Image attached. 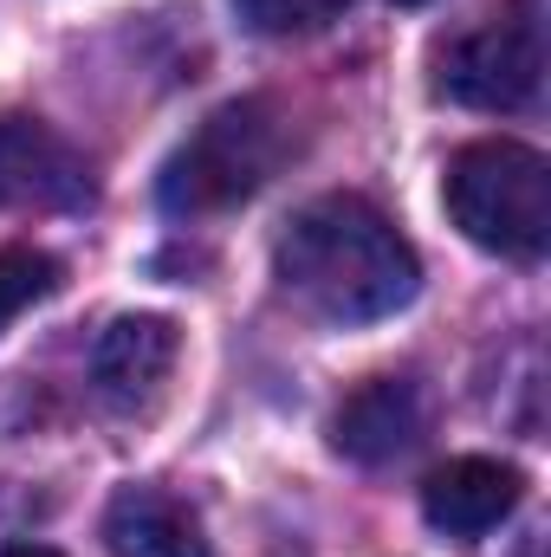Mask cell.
Instances as JSON below:
<instances>
[{
    "mask_svg": "<svg viewBox=\"0 0 551 557\" xmlns=\"http://www.w3.org/2000/svg\"><path fill=\"white\" fill-rule=\"evenodd\" d=\"M105 545L111 557H215L195 512L156 486H124L105 506Z\"/></svg>",
    "mask_w": 551,
    "mask_h": 557,
    "instance_id": "cell-9",
    "label": "cell"
},
{
    "mask_svg": "<svg viewBox=\"0 0 551 557\" xmlns=\"http://www.w3.org/2000/svg\"><path fill=\"white\" fill-rule=\"evenodd\" d=\"M59 292V260L52 253H39V247H7L0 253V331L20 318V311H33L39 298H52Z\"/></svg>",
    "mask_w": 551,
    "mask_h": 557,
    "instance_id": "cell-11",
    "label": "cell"
},
{
    "mask_svg": "<svg viewBox=\"0 0 551 557\" xmlns=\"http://www.w3.org/2000/svg\"><path fill=\"white\" fill-rule=\"evenodd\" d=\"M351 0H234L241 26L260 39H298V33H325L331 20H344Z\"/></svg>",
    "mask_w": 551,
    "mask_h": 557,
    "instance_id": "cell-10",
    "label": "cell"
},
{
    "mask_svg": "<svg viewBox=\"0 0 551 557\" xmlns=\"http://www.w3.org/2000/svg\"><path fill=\"white\" fill-rule=\"evenodd\" d=\"M441 195L454 227L500 260H539L551 247V162L532 143H467L448 162Z\"/></svg>",
    "mask_w": 551,
    "mask_h": 557,
    "instance_id": "cell-3",
    "label": "cell"
},
{
    "mask_svg": "<svg viewBox=\"0 0 551 557\" xmlns=\"http://www.w3.org/2000/svg\"><path fill=\"white\" fill-rule=\"evenodd\" d=\"M91 162L39 117H0V208H85Z\"/></svg>",
    "mask_w": 551,
    "mask_h": 557,
    "instance_id": "cell-5",
    "label": "cell"
},
{
    "mask_svg": "<svg viewBox=\"0 0 551 557\" xmlns=\"http://www.w3.org/2000/svg\"><path fill=\"white\" fill-rule=\"evenodd\" d=\"M428 428V396L409 376H370L357 396H344V409L331 416V447L364 460V467H383V460H403Z\"/></svg>",
    "mask_w": 551,
    "mask_h": 557,
    "instance_id": "cell-8",
    "label": "cell"
},
{
    "mask_svg": "<svg viewBox=\"0 0 551 557\" xmlns=\"http://www.w3.org/2000/svg\"><path fill=\"white\" fill-rule=\"evenodd\" d=\"M279 285L325 324L396 318L421 292V260L383 208L364 195H318L292 214L273 247Z\"/></svg>",
    "mask_w": 551,
    "mask_h": 557,
    "instance_id": "cell-1",
    "label": "cell"
},
{
    "mask_svg": "<svg viewBox=\"0 0 551 557\" xmlns=\"http://www.w3.org/2000/svg\"><path fill=\"white\" fill-rule=\"evenodd\" d=\"M396 7H428V0H396Z\"/></svg>",
    "mask_w": 551,
    "mask_h": 557,
    "instance_id": "cell-13",
    "label": "cell"
},
{
    "mask_svg": "<svg viewBox=\"0 0 551 557\" xmlns=\"http://www.w3.org/2000/svg\"><path fill=\"white\" fill-rule=\"evenodd\" d=\"M519 499H526L519 467L487 460V454H461V460L434 467L428 486H421V512L448 539H487L493 525H506L519 512Z\"/></svg>",
    "mask_w": 551,
    "mask_h": 557,
    "instance_id": "cell-7",
    "label": "cell"
},
{
    "mask_svg": "<svg viewBox=\"0 0 551 557\" xmlns=\"http://www.w3.org/2000/svg\"><path fill=\"white\" fill-rule=\"evenodd\" d=\"M292 156V124L273 98H234L221 104L195 137L162 162V208L175 221H201V214H228L241 201H254L279 175V162Z\"/></svg>",
    "mask_w": 551,
    "mask_h": 557,
    "instance_id": "cell-2",
    "label": "cell"
},
{
    "mask_svg": "<svg viewBox=\"0 0 551 557\" xmlns=\"http://www.w3.org/2000/svg\"><path fill=\"white\" fill-rule=\"evenodd\" d=\"M175 357H182V331L169 318H156V311H131V318L105 324V337L91 344V383H98L105 409L143 416L162 396Z\"/></svg>",
    "mask_w": 551,
    "mask_h": 557,
    "instance_id": "cell-6",
    "label": "cell"
},
{
    "mask_svg": "<svg viewBox=\"0 0 551 557\" xmlns=\"http://www.w3.org/2000/svg\"><path fill=\"white\" fill-rule=\"evenodd\" d=\"M0 557H65V552H52V545H0Z\"/></svg>",
    "mask_w": 551,
    "mask_h": 557,
    "instance_id": "cell-12",
    "label": "cell"
},
{
    "mask_svg": "<svg viewBox=\"0 0 551 557\" xmlns=\"http://www.w3.org/2000/svg\"><path fill=\"white\" fill-rule=\"evenodd\" d=\"M434 91L467 111H532L546 91V20L539 0H506L487 26L441 52Z\"/></svg>",
    "mask_w": 551,
    "mask_h": 557,
    "instance_id": "cell-4",
    "label": "cell"
}]
</instances>
